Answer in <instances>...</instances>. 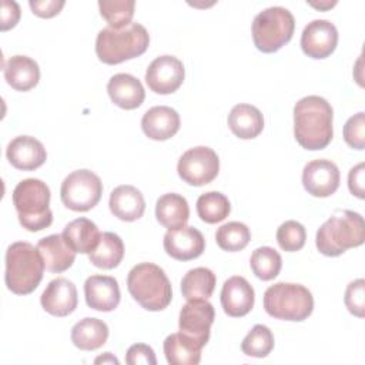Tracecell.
I'll use <instances>...</instances> for the list:
<instances>
[{
  "mask_svg": "<svg viewBox=\"0 0 365 365\" xmlns=\"http://www.w3.org/2000/svg\"><path fill=\"white\" fill-rule=\"evenodd\" d=\"M295 29L292 13L281 6L259 11L252 21V40L262 53H274L287 44Z\"/></svg>",
  "mask_w": 365,
  "mask_h": 365,
  "instance_id": "ba28073f",
  "label": "cell"
},
{
  "mask_svg": "<svg viewBox=\"0 0 365 365\" xmlns=\"http://www.w3.org/2000/svg\"><path fill=\"white\" fill-rule=\"evenodd\" d=\"M127 288L131 297L147 311H161L173 298L171 282L163 268L153 262H141L133 267L127 277Z\"/></svg>",
  "mask_w": 365,
  "mask_h": 365,
  "instance_id": "8992f818",
  "label": "cell"
},
{
  "mask_svg": "<svg viewBox=\"0 0 365 365\" xmlns=\"http://www.w3.org/2000/svg\"><path fill=\"white\" fill-rule=\"evenodd\" d=\"M44 268L38 250L30 242L17 241L7 247L4 281L11 292L17 295L33 292L43 278Z\"/></svg>",
  "mask_w": 365,
  "mask_h": 365,
  "instance_id": "277c9868",
  "label": "cell"
},
{
  "mask_svg": "<svg viewBox=\"0 0 365 365\" xmlns=\"http://www.w3.org/2000/svg\"><path fill=\"white\" fill-rule=\"evenodd\" d=\"M125 362L130 365H155L157 359L151 346L145 344H134L128 348L125 354Z\"/></svg>",
  "mask_w": 365,
  "mask_h": 365,
  "instance_id": "ab89813d",
  "label": "cell"
},
{
  "mask_svg": "<svg viewBox=\"0 0 365 365\" xmlns=\"http://www.w3.org/2000/svg\"><path fill=\"white\" fill-rule=\"evenodd\" d=\"M20 20V7L16 1L3 0L1 1V23L0 29L1 31H6L9 29H13Z\"/></svg>",
  "mask_w": 365,
  "mask_h": 365,
  "instance_id": "b9f144b4",
  "label": "cell"
},
{
  "mask_svg": "<svg viewBox=\"0 0 365 365\" xmlns=\"http://www.w3.org/2000/svg\"><path fill=\"white\" fill-rule=\"evenodd\" d=\"M108 205L114 217L127 222L141 218L145 210V201L141 191L128 184L118 185L111 191Z\"/></svg>",
  "mask_w": 365,
  "mask_h": 365,
  "instance_id": "603a6c76",
  "label": "cell"
},
{
  "mask_svg": "<svg viewBox=\"0 0 365 365\" xmlns=\"http://www.w3.org/2000/svg\"><path fill=\"white\" fill-rule=\"evenodd\" d=\"M41 307L46 312L54 317H67L77 308L76 285L67 278H56L48 282L40 297Z\"/></svg>",
  "mask_w": 365,
  "mask_h": 365,
  "instance_id": "2e32d148",
  "label": "cell"
},
{
  "mask_svg": "<svg viewBox=\"0 0 365 365\" xmlns=\"http://www.w3.org/2000/svg\"><path fill=\"white\" fill-rule=\"evenodd\" d=\"M107 91L111 101L124 110L140 107L145 98V91L141 81L127 73H118L108 80Z\"/></svg>",
  "mask_w": 365,
  "mask_h": 365,
  "instance_id": "44dd1931",
  "label": "cell"
},
{
  "mask_svg": "<svg viewBox=\"0 0 365 365\" xmlns=\"http://www.w3.org/2000/svg\"><path fill=\"white\" fill-rule=\"evenodd\" d=\"M365 222L361 214L349 210H339L331 215L317 231L315 244L321 254L338 257L348 248L364 244Z\"/></svg>",
  "mask_w": 365,
  "mask_h": 365,
  "instance_id": "7a4b0ae2",
  "label": "cell"
},
{
  "mask_svg": "<svg viewBox=\"0 0 365 365\" xmlns=\"http://www.w3.org/2000/svg\"><path fill=\"white\" fill-rule=\"evenodd\" d=\"M255 301V292L252 285L240 275L230 277L221 289V305L227 315L230 317H244L247 315Z\"/></svg>",
  "mask_w": 365,
  "mask_h": 365,
  "instance_id": "d6986e66",
  "label": "cell"
},
{
  "mask_svg": "<svg viewBox=\"0 0 365 365\" xmlns=\"http://www.w3.org/2000/svg\"><path fill=\"white\" fill-rule=\"evenodd\" d=\"M9 163L23 171H31L46 163L47 153L41 141L31 135H19L13 138L6 148Z\"/></svg>",
  "mask_w": 365,
  "mask_h": 365,
  "instance_id": "e0dca14e",
  "label": "cell"
},
{
  "mask_svg": "<svg viewBox=\"0 0 365 365\" xmlns=\"http://www.w3.org/2000/svg\"><path fill=\"white\" fill-rule=\"evenodd\" d=\"M36 248L44 261L46 269L50 272H63L76 259V251L67 244L63 234H51L41 238Z\"/></svg>",
  "mask_w": 365,
  "mask_h": 365,
  "instance_id": "7402d4cb",
  "label": "cell"
},
{
  "mask_svg": "<svg viewBox=\"0 0 365 365\" xmlns=\"http://www.w3.org/2000/svg\"><path fill=\"white\" fill-rule=\"evenodd\" d=\"M228 127L238 138H255L264 128L262 113L255 106L237 104L228 114Z\"/></svg>",
  "mask_w": 365,
  "mask_h": 365,
  "instance_id": "d4e9b609",
  "label": "cell"
},
{
  "mask_svg": "<svg viewBox=\"0 0 365 365\" xmlns=\"http://www.w3.org/2000/svg\"><path fill=\"white\" fill-rule=\"evenodd\" d=\"M345 305L351 314L358 318H364L365 315V281L358 278L348 284L344 297Z\"/></svg>",
  "mask_w": 365,
  "mask_h": 365,
  "instance_id": "f35d334b",
  "label": "cell"
},
{
  "mask_svg": "<svg viewBox=\"0 0 365 365\" xmlns=\"http://www.w3.org/2000/svg\"><path fill=\"white\" fill-rule=\"evenodd\" d=\"M334 111L319 96H307L294 106V135L305 150L325 148L334 135Z\"/></svg>",
  "mask_w": 365,
  "mask_h": 365,
  "instance_id": "6da1fadb",
  "label": "cell"
},
{
  "mask_svg": "<svg viewBox=\"0 0 365 365\" xmlns=\"http://www.w3.org/2000/svg\"><path fill=\"white\" fill-rule=\"evenodd\" d=\"M250 265L254 275L262 281L274 279L282 267V258L272 247L257 248L250 258Z\"/></svg>",
  "mask_w": 365,
  "mask_h": 365,
  "instance_id": "d6a6232c",
  "label": "cell"
},
{
  "mask_svg": "<svg viewBox=\"0 0 365 365\" xmlns=\"http://www.w3.org/2000/svg\"><path fill=\"white\" fill-rule=\"evenodd\" d=\"M274 348V335L271 329L262 324H257L245 335L241 349L245 355L254 358H265Z\"/></svg>",
  "mask_w": 365,
  "mask_h": 365,
  "instance_id": "d590c367",
  "label": "cell"
},
{
  "mask_svg": "<svg viewBox=\"0 0 365 365\" xmlns=\"http://www.w3.org/2000/svg\"><path fill=\"white\" fill-rule=\"evenodd\" d=\"M251 240L250 228L240 221L222 224L215 232V241L224 251L235 252L244 250Z\"/></svg>",
  "mask_w": 365,
  "mask_h": 365,
  "instance_id": "836d02e7",
  "label": "cell"
},
{
  "mask_svg": "<svg viewBox=\"0 0 365 365\" xmlns=\"http://www.w3.org/2000/svg\"><path fill=\"white\" fill-rule=\"evenodd\" d=\"M48 204L50 188L38 178L21 180L13 191V205L27 231L37 232L51 225L53 212Z\"/></svg>",
  "mask_w": 365,
  "mask_h": 365,
  "instance_id": "5b68a950",
  "label": "cell"
},
{
  "mask_svg": "<svg viewBox=\"0 0 365 365\" xmlns=\"http://www.w3.org/2000/svg\"><path fill=\"white\" fill-rule=\"evenodd\" d=\"M344 140L345 143L355 148H365V113L359 111L348 118L344 125Z\"/></svg>",
  "mask_w": 365,
  "mask_h": 365,
  "instance_id": "74e56055",
  "label": "cell"
},
{
  "mask_svg": "<svg viewBox=\"0 0 365 365\" xmlns=\"http://www.w3.org/2000/svg\"><path fill=\"white\" fill-rule=\"evenodd\" d=\"M108 338V327L98 318H83L71 328V342L83 351L101 348Z\"/></svg>",
  "mask_w": 365,
  "mask_h": 365,
  "instance_id": "f1b7e54d",
  "label": "cell"
},
{
  "mask_svg": "<svg viewBox=\"0 0 365 365\" xmlns=\"http://www.w3.org/2000/svg\"><path fill=\"white\" fill-rule=\"evenodd\" d=\"M214 318V307L207 299H190L180 311V332L192 338L201 346H205Z\"/></svg>",
  "mask_w": 365,
  "mask_h": 365,
  "instance_id": "8fae6325",
  "label": "cell"
},
{
  "mask_svg": "<svg viewBox=\"0 0 365 365\" xmlns=\"http://www.w3.org/2000/svg\"><path fill=\"white\" fill-rule=\"evenodd\" d=\"M164 354L171 365H197L201 361V346L182 332H175L164 339Z\"/></svg>",
  "mask_w": 365,
  "mask_h": 365,
  "instance_id": "4316f807",
  "label": "cell"
},
{
  "mask_svg": "<svg viewBox=\"0 0 365 365\" xmlns=\"http://www.w3.org/2000/svg\"><path fill=\"white\" fill-rule=\"evenodd\" d=\"M305 240L307 231L304 225L295 220H288L282 222L277 230L278 245L287 252L299 251L305 245Z\"/></svg>",
  "mask_w": 365,
  "mask_h": 365,
  "instance_id": "8d00e7d4",
  "label": "cell"
},
{
  "mask_svg": "<svg viewBox=\"0 0 365 365\" xmlns=\"http://www.w3.org/2000/svg\"><path fill=\"white\" fill-rule=\"evenodd\" d=\"M124 257V244L123 240L114 232H103L97 247L88 254V259L93 265L111 269L115 268Z\"/></svg>",
  "mask_w": 365,
  "mask_h": 365,
  "instance_id": "f546056e",
  "label": "cell"
},
{
  "mask_svg": "<svg viewBox=\"0 0 365 365\" xmlns=\"http://www.w3.org/2000/svg\"><path fill=\"white\" fill-rule=\"evenodd\" d=\"M63 237L76 252L90 254L97 247L101 232L91 220L80 217L64 227Z\"/></svg>",
  "mask_w": 365,
  "mask_h": 365,
  "instance_id": "484cf974",
  "label": "cell"
},
{
  "mask_svg": "<svg viewBox=\"0 0 365 365\" xmlns=\"http://www.w3.org/2000/svg\"><path fill=\"white\" fill-rule=\"evenodd\" d=\"M231 204L220 191H208L197 200V214L207 224H217L228 217Z\"/></svg>",
  "mask_w": 365,
  "mask_h": 365,
  "instance_id": "1f68e13d",
  "label": "cell"
},
{
  "mask_svg": "<svg viewBox=\"0 0 365 365\" xmlns=\"http://www.w3.org/2000/svg\"><path fill=\"white\" fill-rule=\"evenodd\" d=\"M4 78L7 84L17 91H29L40 80L38 64L27 56H11L4 63Z\"/></svg>",
  "mask_w": 365,
  "mask_h": 365,
  "instance_id": "cb8c5ba5",
  "label": "cell"
},
{
  "mask_svg": "<svg viewBox=\"0 0 365 365\" xmlns=\"http://www.w3.org/2000/svg\"><path fill=\"white\" fill-rule=\"evenodd\" d=\"M29 6L36 16L50 19L60 13V10L64 6V1L63 0H30Z\"/></svg>",
  "mask_w": 365,
  "mask_h": 365,
  "instance_id": "60d3db41",
  "label": "cell"
},
{
  "mask_svg": "<svg viewBox=\"0 0 365 365\" xmlns=\"http://www.w3.org/2000/svg\"><path fill=\"white\" fill-rule=\"evenodd\" d=\"M309 4L311 6H314V7H317V9H329V7H332V6H335L336 4V1H332V3H312V1H309Z\"/></svg>",
  "mask_w": 365,
  "mask_h": 365,
  "instance_id": "f6af8a7d",
  "label": "cell"
},
{
  "mask_svg": "<svg viewBox=\"0 0 365 365\" xmlns=\"http://www.w3.org/2000/svg\"><path fill=\"white\" fill-rule=\"evenodd\" d=\"M134 0H100L98 9L101 17L113 29H123L128 26L134 16Z\"/></svg>",
  "mask_w": 365,
  "mask_h": 365,
  "instance_id": "e575fe53",
  "label": "cell"
},
{
  "mask_svg": "<svg viewBox=\"0 0 365 365\" xmlns=\"http://www.w3.org/2000/svg\"><path fill=\"white\" fill-rule=\"evenodd\" d=\"M94 364H115V365H118V359L111 352H106L104 355L96 358Z\"/></svg>",
  "mask_w": 365,
  "mask_h": 365,
  "instance_id": "ee69618b",
  "label": "cell"
},
{
  "mask_svg": "<svg viewBox=\"0 0 365 365\" xmlns=\"http://www.w3.org/2000/svg\"><path fill=\"white\" fill-rule=\"evenodd\" d=\"M150 44V36L140 23H130L123 29L110 26L98 31L96 38V53L106 64H118L141 56Z\"/></svg>",
  "mask_w": 365,
  "mask_h": 365,
  "instance_id": "3957f363",
  "label": "cell"
},
{
  "mask_svg": "<svg viewBox=\"0 0 365 365\" xmlns=\"http://www.w3.org/2000/svg\"><path fill=\"white\" fill-rule=\"evenodd\" d=\"M264 309L277 319L304 321L312 314L314 298L301 284L277 282L264 292Z\"/></svg>",
  "mask_w": 365,
  "mask_h": 365,
  "instance_id": "52a82bcc",
  "label": "cell"
},
{
  "mask_svg": "<svg viewBox=\"0 0 365 365\" xmlns=\"http://www.w3.org/2000/svg\"><path fill=\"white\" fill-rule=\"evenodd\" d=\"M185 70L182 61L174 56L164 54L154 58L145 70V83L157 94H171L184 81Z\"/></svg>",
  "mask_w": 365,
  "mask_h": 365,
  "instance_id": "7c38bea8",
  "label": "cell"
},
{
  "mask_svg": "<svg viewBox=\"0 0 365 365\" xmlns=\"http://www.w3.org/2000/svg\"><path fill=\"white\" fill-rule=\"evenodd\" d=\"M338 30L329 20L318 19L308 23L301 34V48L311 58H325L336 47Z\"/></svg>",
  "mask_w": 365,
  "mask_h": 365,
  "instance_id": "5bb4252c",
  "label": "cell"
},
{
  "mask_svg": "<svg viewBox=\"0 0 365 365\" xmlns=\"http://www.w3.org/2000/svg\"><path fill=\"white\" fill-rule=\"evenodd\" d=\"M339 170L335 163L325 158L312 160L302 170V184L314 197H329L339 187Z\"/></svg>",
  "mask_w": 365,
  "mask_h": 365,
  "instance_id": "4fadbf2b",
  "label": "cell"
},
{
  "mask_svg": "<svg viewBox=\"0 0 365 365\" xmlns=\"http://www.w3.org/2000/svg\"><path fill=\"white\" fill-rule=\"evenodd\" d=\"M177 171L180 178L194 187L211 182L220 171V158L217 153L205 145L187 150L178 160Z\"/></svg>",
  "mask_w": 365,
  "mask_h": 365,
  "instance_id": "30bf717a",
  "label": "cell"
},
{
  "mask_svg": "<svg viewBox=\"0 0 365 365\" xmlns=\"http://www.w3.org/2000/svg\"><path fill=\"white\" fill-rule=\"evenodd\" d=\"M86 302L91 309L110 312L120 304V287L114 277L91 275L84 282Z\"/></svg>",
  "mask_w": 365,
  "mask_h": 365,
  "instance_id": "ac0fdd59",
  "label": "cell"
},
{
  "mask_svg": "<svg viewBox=\"0 0 365 365\" xmlns=\"http://www.w3.org/2000/svg\"><path fill=\"white\" fill-rule=\"evenodd\" d=\"M157 221L168 230H177L187 224L190 208L187 200L175 192L161 195L155 202Z\"/></svg>",
  "mask_w": 365,
  "mask_h": 365,
  "instance_id": "83f0119b",
  "label": "cell"
},
{
  "mask_svg": "<svg viewBox=\"0 0 365 365\" xmlns=\"http://www.w3.org/2000/svg\"><path fill=\"white\" fill-rule=\"evenodd\" d=\"M364 163H359L356 164L355 167H352L349 170V174H348V187H349V191L352 192V195L358 197V198H364Z\"/></svg>",
  "mask_w": 365,
  "mask_h": 365,
  "instance_id": "7bdbcfd3",
  "label": "cell"
},
{
  "mask_svg": "<svg viewBox=\"0 0 365 365\" xmlns=\"http://www.w3.org/2000/svg\"><path fill=\"white\" fill-rule=\"evenodd\" d=\"M215 274L205 267L190 269L181 279L182 297L190 299H208L215 288Z\"/></svg>",
  "mask_w": 365,
  "mask_h": 365,
  "instance_id": "4dcf8cb0",
  "label": "cell"
},
{
  "mask_svg": "<svg viewBox=\"0 0 365 365\" xmlns=\"http://www.w3.org/2000/svg\"><path fill=\"white\" fill-rule=\"evenodd\" d=\"M163 242L165 252L178 261H190L198 258L205 248V240L201 231L190 225H184L177 230H168Z\"/></svg>",
  "mask_w": 365,
  "mask_h": 365,
  "instance_id": "9a60e30c",
  "label": "cell"
},
{
  "mask_svg": "<svg viewBox=\"0 0 365 365\" xmlns=\"http://www.w3.org/2000/svg\"><path fill=\"white\" fill-rule=\"evenodd\" d=\"M103 194V182L90 170H76L61 182L60 197L63 204L73 211H88L96 207Z\"/></svg>",
  "mask_w": 365,
  "mask_h": 365,
  "instance_id": "9c48e42d",
  "label": "cell"
},
{
  "mask_svg": "<svg viewBox=\"0 0 365 365\" xmlns=\"http://www.w3.org/2000/svg\"><path fill=\"white\" fill-rule=\"evenodd\" d=\"M141 128L148 138L164 141L174 137L180 130V115L171 107L155 106L144 113Z\"/></svg>",
  "mask_w": 365,
  "mask_h": 365,
  "instance_id": "ffe728a7",
  "label": "cell"
}]
</instances>
